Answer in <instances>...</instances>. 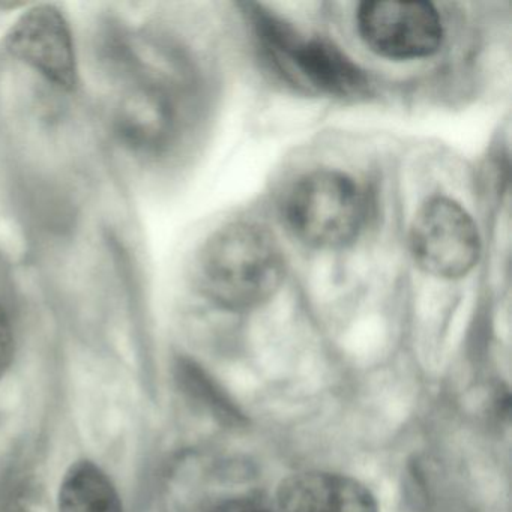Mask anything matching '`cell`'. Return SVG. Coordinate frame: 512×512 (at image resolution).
I'll return each mask as SVG.
<instances>
[{
	"label": "cell",
	"mask_w": 512,
	"mask_h": 512,
	"mask_svg": "<svg viewBox=\"0 0 512 512\" xmlns=\"http://www.w3.org/2000/svg\"><path fill=\"white\" fill-rule=\"evenodd\" d=\"M286 274L283 250L266 227L233 223L209 238L197 260L203 292L226 308L244 310L268 301Z\"/></svg>",
	"instance_id": "obj_1"
},
{
	"label": "cell",
	"mask_w": 512,
	"mask_h": 512,
	"mask_svg": "<svg viewBox=\"0 0 512 512\" xmlns=\"http://www.w3.org/2000/svg\"><path fill=\"white\" fill-rule=\"evenodd\" d=\"M287 224L296 238L316 248H340L361 232L367 202L346 173L316 170L302 176L286 199Z\"/></svg>",
	"instance_id": "obj_2"
},
{
	"label": "cell",
	"mask_w": 512,
	"mask_h": 512,
	"mask_svg": "<svg viewBox=\"0 0 512 512\" xmlns=\"http://www.w3.org/2000/svg\"><path fill=\"white\" fill-rule=\"evenodd\" d=\"M410 250L422 271L455 280L475 268L481 254V239L466 209L454 200L436 197L415 215Z\"/></svg>",
	"instance_id": "obj_3"
},
{
	"label": "cell",
	"mask_w": 512,
	"mask_h": 512,
	"mask_svg": "<svg viewBox=\"0 0 512 512\" xmlns=\"http://www.w3.org/2000/svg\"><path fill=\"white\" fill-rule=\"evenodd\" d=\"M358 29L374 53L397 61L434 55L445 35L442 17L428 2H365L359 7Z\"/></svg>",
	"instance_id": "obj_4"
},
{
	"label": "cell",
	"mask_w": 512,
	"mask_h": 512,
	"mask_svg": "<svg viewBox=\"0 0 512 512\" xmlns=\"http://www.w3.org/2000/svg\"><path fill=\"white\" fill-rule=\"evenodd\" d=\"M254 26L271 52L293 65L311 85L337 97H355L367 88L365 74L328 41L304 38L271 14L256 11Z\"/></svg>",
	"instance_id": "obj_5"
},
{
	"label": "cell",
	"mask_w": 512,
	"mask_h": 512,
	"mask_svg": "<svg viewBox=\"0 0 512 512\" xmlns=\"http://www.w3.org/2000/svg\"><path fill=\"white\" fill-rule=\"evenodd\" d=\"M8 52L53 85L73 91L79 79L73 35L64 14L53 5H37L11 26Z\"/></svg>",
	"instance_id": "obj_6"
},
{
	"label": "cell",
	"mask_w": 512,
	"mask_h": 512,
	"mask_svg": "<svg viewBox=\"0 0 512 512\" xmlns=\"http://www.w3.org/2000/svg\"><path fill=\"white\" fill-rule=\"evenodd\" d=\"M278 503L283 512H379L365 485L337 473L305 472L281 484Z\"/></svg>",
	"instance_id": "obj_7"
},
{
	"label": "cell",
	"mask_w": 512,
	"mask_h": 512,
	"mask_svg": "<svg viewBox=\"0 0 512 512\" xmlns=\"http://www.w3.org/2000/svg\"><path fill=\"white\" fill-rule=\"evenodd\" d=\"M59 512H124L109 476L92 461H77L59 487Z\"/></svg>",
	"instance_id": "obj_8"
},
{
	"label": "cell",
	"mask_w": 512,
	"mask_h": 512,
	"mask_svg": "<svg viewBox=\"0 0 512 512\" xmlns=\"http://www.w3.org/2000/svg\"><path fill=\"white\" fill-rule=\"evenodd\" d=\"M14 356V334L10 319L0 307V379L5 376Z\"/></svg>",
	"instance_id": "obj_9"
},
{
	"label": "cell",
	"mask_w": 512,
	"mask_h": 512,
	"mask_svg": "<svg viewBox=\"0 0 512 512\" xmlns=\"http://www.w3.org/2000/svg\"><path fill=\"white\" fill-rule=\"evenodd\" d=\"M212 512H265L263 509L257 508V506L251 505V503L244 502H232L224 503V505L218 506Z\"/></svg>",
	"instance_id": "obj_10"
}]
</instances>
